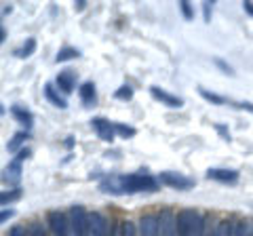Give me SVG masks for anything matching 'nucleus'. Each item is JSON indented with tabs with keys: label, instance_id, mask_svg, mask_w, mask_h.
I'll list each match as a JSON object with an SVG mask.
<instances>
[{
	"label": "nucleus",
	"instance_id": "obj_1",
	"mask_svg": "<svg viewBox=\"0 0 253 236\" xmlns=\"http://www.w3.org/2000/svg\"><path fill=\"white\" fill-rule=\"evenodd\" d=\"M123 194H137V192H156L158 179H154L148 173H131V175H118Z\"/></svg>",
	"mask_w": 253,
	"mask_h": 236
},
{
	"label": "nucleus",
	"instance_id": "obj_2",
	"mask_svg": "<svg viewBox=\"0 0 253 236\" xmlns=\"http://www.w3.org/2000/svg\"><path fill=\"white\" fill-rule=\"evenodd\" d=\"M177 234L179 236H203L205 217L196 209H181L177 213Z\"/></svg>",
	"mask_w": 253,
	"mask_h": 236
},
{
	"label": "nucleus",
	"instance_id": "obj_3",
	"mask_svg": "<svg viewBox=\"0 0 253 236\" xmlns=\"http://www.w3.org/2000/svg\"><path fill=\"white\" fill-rule=\"evenodd\" d=\"M70 226H72V236H86L89 232V213L83 204H72L68 211Z\"/></svg>",
	"mask_w": 253,
	"mask_h": 236
},
{
	"label": "nucleus",
	"instance_id": "obj_4",
	"mask_svg": "<svg viewBox=\"0 0 253 236\" xmlns=\"http://www.w3.org/2000/svg\"><path fill=\"white\" fill-rule=\"evenodd\" d=\"M46 224H49V230L53 236H72V226H70V217L63 211L53 209L46 215Z\"/></svg>",
	"mask_w": 253,
	"mask_h": 236
},
{
	"label": "nucleus",
	"instance_id": "obj_5",
	"mask_svg": "<svg viewBox=\"0 0 253 236\" xmlns=\"http://www.w3.org/2000/svg\"><path fill=\"white\" fill-rule=\"evenodd\" d=\"M158 182L165 184L167 188H173V190H192L194 188V179L181 175L177 171H163L158 175Z\"/></svg>",
	"mask_w": 253,
	"mask_h": 236
},
{
	"label": "nucleus",
	"instance_id": "obj_6",
	"mask_svg": "<svg viewBox=\"0 0 253 236\" xmlns=\"http://www.w3.org/2000/svg\"><path fill=\"white\" fill-rule=\"evenodd\" d=\"M158 234L161 236H179L177 234V215L171 209H163L158 215Z\"/></svg>",
	"mask_w": 253,
	"mask_h": 236
},
{
	"label": "nucleus",
	"instance_id": "obj_7",
	"mask_svg": "<svg viewBox=\"0 0 253 236\" xmlns=\"http://www.w3.org/2000/svg\"><path fill=\"white\" fill-rule=\"evenodd\" d=\"M108 232H110L108 217L99 213V211L89 213V232H86V236H108Z\"/></svg>",
	"mask_w": 253,
	"mask_h": 236
},
{
	"label": "nucleus",
	"instance_id": "obj_8",
	"mask_svg": "<svg viewBox=\"0 0 253 236\" xmlns=\"http://www.w3.org/2000/svg\"><path fill=\"white\" fill-rule=\"evenodd\" d=\"M91 127L95 129V133H97V137L101 141H110L112 144L114 137H116V129H114V124L108 120V118L104 116H95L93 120H91Z\"/></svg>",
	"mask_w": 253,
	"mask_h": 236
},
{
	"label": "nucleus",
	"instance_id": "obj_9",
	"mask_svg": "<svg viewBox=\"0 0 253 236\" xmlns=\"http://www.w3.org/2000/svg\"><path fill=\"white\" fill-rule=\"evenodd\" d=\"M150 95H152L156 101H161L163 106L173 108V110H179L181 106H184V99L177 97V95H171V93L161 89V86H150Z\"/></svg>",
	"mask_w": 253,
	"mask_h": 236
},
{
	"label": "nucleus",
	"instance_id": "obj_10",
	"mask_svg": "<svg viewBox=\"0 0 253 236\" xmlns=\"http://www.w3.org/2000/svg\"><path fill=\"white\" fill-rule=\"evenodd\" d=\"M207 179L232 186V184L239 182V171H234V169H209L207 171Z\"/></svg>",
	"mask_w": 253,
	"mask_h": 236
},
{
	"label": "nucleus",
	"instance_id": "obj_11",
	"mask_svg": "<svg viewBox=\"0 0 253 236\" xmlns=\"http://www.w3.org/2000/svg\"><path fill=\"white\" fill-rule=\"evenodd\" d=\"M137 230L139 236H161L158 234V215H141Z\"/></svg>",
	"mask_w": 253,
	"mask_h": 236
},
{
	"label": "nucleus",
	"instance_id": "obj_12",
	"mask_svg": "<svg viewBox=\"0 0 253 236\" xmlns=\"http://www.w3.org/2000/svg\"><path fill=\"white\" fill-rule=\"evenodd\" d=\"M2 177H4V182L13 186V188H17L19 186V179H21V162L19 160H11L9 164H6V169L2 173Z\"/></svg>",
	"mask_w": 253,
	"mask_h": 236
},
{
	"label": "nucleus",
	"instance_id": "obj_13",
	"mask_svg": "<svg viewBox=\"0 0 253 236\" xmlns=\"http://www.w3.org/2000/svg\"><path fill=\"white\" fill-rule=\"evenodd\" d=\"M55 82H57V89H61L68 95V93H72L74 86H76V74L72 72V70H63V72L57 74Z\"/></svg>",
	"mask_w": 253,
	"mask_h": 236
},
{
	"label": "nucleus",
	"instance_id": "obj_14",
	"mask_svg": "<svg viewBox=\"0 0 253 236\" xmlns=\"http://www.w3.org/2000/svg\"><path fill=\"white\" fill-rule=\"evenodd\" d=\"M78 97H81V101L86 108L95 106V101H97V91H95V84L91 80L83 82L81 86H78Z\"/></svg>",
	"mask_w": 253,
	"mask_h": 236
},
{
	"label": "nucleus",
	"instance_id": "obj_15",
	"mask_svg": "<svg viewBox=\"0 0 253 236\" xmlns=\"http://www.w3.org/2000/svg\"><path fill=\"white\" fill-rule=\"evenodd\" d=\"M11 114H13V118H15V120H17L19 124H23V127H26V131L32 127V122H34V116H32V112H30L26 106L15 104V106L11 108Z\"/></svg>",
	"mask_w": 253,
	"mask_h": 236
},
{
	"label": "nucleus",
	"instance_id": "obj_16",
	"mask_svg": "<svg viewBox=\"0 0 253 236\" xmlns=\"http://www.w3.org/2000/svg\"><path fill=\"white\" fill-rule=\"evenodd\" d=\"M44 97L49 99V104H53L55 108H59V110H66V108H68V101L59 95V91L55 89L51 82H46V84H44Z\"/></svg>",
	"mask_w": 253,
	"mask_h": 236
},
{
	"label": "nucleus",
	"instance_id": "obj_17",
	"mask_svg": "<svg viewBox=\"0 0 253 236\" xmlns=\"http://www.w3.org/2000/svg\"><path fill=\"white\" fill-rule=\"evenodd\" d=\"M28 131H17L15 135L9 139V144H6V150L9 152H19L23 150V146H26V141H28Z\"/></svg>",
	"mask_w": 253,
	"mask_h": 236
},
{
	"label": "nucleus",
	"instance_id": "obj_18",
	"mask_svg": "<svg viewBox=\"0 0 253 236\" xmlns=\"http://www.w3.org/2000/svg\"><path fill=\"white\" fill-rule=\"evenodd\" d=\"M78 57H81V51L78 49H74V46H63V49H59V53L55 55V61H57V64H63V61H72Z\"/></svg>",
	"mask_w": 253,
	"mask_h": 236
},
{
	"label": "nucleus",
	"instance_id": "obj_19",
	"mask_svg": "<svg viewBox=\"0 0 253 236\" xmlns=\"http://www.w3.org/2000/svg\"><path fill=\"white\" fill-rule=\"evenodd\" d=\"M34 53H36V38H28V40L15 51V55H17L19 59H28L30 55H34Z\"/></svg>",
	"mask_w": 253,
	"mask_h": 236
},
{
	"label": "nucleus",
	"instance_id": "obj_20",
	"mask_svg": "<svg viewBox=\"0 0 253 236\" xmlns=\"http://www.w3.org/2000/svg\"><path fill=\"white\" fill-rule=\"evenodd\" d=\"M232 230H234L232 222H228V219H219V222L215 224V228H213L211 236H232Z\"/></svg>",
	"mask_w": 253,
	"mask_h": 236
},
{
	"label": "nucleus",
	"instance_id": "obj_21",
	"mask_svg": "<svg viewBox=\"0 0 253 236\" xmlns=\"http://www.w3.org/2000/svg\"><path fill=\"white\" fill-rule=\"evenodd\" d=\"M21 188H11V190H4L2 194H0V204H11V202H15V200H19L21 198Z\"/></svg>",
	"mask_w": 253,
	"mask_h": 236
},
{
	"label": "nucleus",
	"instance_id": "obj_22",
	"mask_svg": "<svg viewBox=\"0 0 253 236\" xmlns=\"http://www.w3.org/2000/svg\"><path fill=\"white\" fill-rule=\"evenodd\" d=\"M199 93H201V97L203 99H207L209 104H215V106H226V104H230L226 97H221V95H217V93H213V91H207V89H199Z\"/></svg>",
	"mask_w": 253,
	"mask_h": 236
},
{
	"label": "nucleus",
	"instance_id": "obj_23",
	"mask_svg": "<svg viewBox=\"0 0 253 236\" xmlns=\"http://www.w3.org/2000/svg\"><path fill=\"white\" fill-rule=\"evenodd\" d=\"M114 97L116 99H123V101H131L133 99V86H129V84L118 86V89L114 91Z\"/></svg>",
	"mask_w": 253,
	"mask_h": 236
},
{
	"label": "nucleus",
	"instance_id": "obj_24",
	"mask_svg": "<svg viewBox=\"0 0 253 236\" xmlns=\"http://www.w3.org/2000/svg\"><path fill=\"white\" fill-rule=\"evenodd\" d=\"M114 129H116V133H118V135H123L125 139H129V137H133V135H135V127H129V124H123V122H116L114 124Z\"/></svg>",
	"mask_w": 253,
	"mask_h": 236
},
{
	"label": "nucleus",
	"instance_id": "obj_25",
	"mask_svg": "<svg viewBox=\"0 0 253 236\" xmlns=\"http://www.w3.org/2000/svg\"><path fill=\"white\" fill-rule=\"evenodd\" d=\"M179 11H181V15H184L186 21L194 19V9H192V4H190L188 0H181V2H179Z\"/></svg>",
	"mask_w": 253,
	"mask_h": 236
},
{
	"label": "nucleus",
	"instance_id": "obj_26",
	"mask_svg": "<svg viewBox=\"0 0 253 236\" xmlns=\"http://www.w3.org/2000/svg\"><path fill=\"white\" fill-rule=\"evenodd\" d=\"M28 232H30V236H49L46 234V228L41 222H32L28 226Z\"/></svg>",
	"mask_w": 253,
	"mask_h": 236
},
{
	"label": "nucleus",
	"instance_id": "obj_27",
	"mask_svg": "<svg viewBox=\"0 0 253 236\" xmlns=\"http://www.w3.org/2000/svg\"><path fill=\"white\" fill-rule=\"evenodd\" d=\"M249 228H251V224H247V222H236L232 236H249Z\"/></svg>",
	"mask_w": 253,
	"mask_h": 236
},
{
	"label": "nucleus",
	"instance_id": "obj_28",
	"mask_svg": "<svg viewBox=\"0 0 253 236\" xmlns=\"http://www.w3.org/2000/svg\"><path fill=\"white\" fill-rule=\"evenodd\" d=\"M123 236H139V230L135 228V224L131 219H125L123 222Z\"/></svg>",
	"mask_w": 253,
	"mask_h": 236
},
{
	"label": "nucleus",
	"instance_id": "obj_29",
	"mask_svg": "<svg viewBox=\"0 0 253 236\" xmlns=\"http://www.w3.org/2000/svg\"><path fill=\"white\" fill-rule=\"evenodd\" d=\"M213 61H215V66H217V68H219L224 74H228V76H234V70H232L230 66H228L224 59H213Z\"/></svg>",
	"mask_w": 253,
	"mask_h": 236
},
{
	"label": "nucleus",
	"instance_id": "obj_30",
	"mask_svg": "<svg viewBox=\"0 0 253 236\" xmlns=\"http://www.w3.org/2000/svg\"><path fill=\"white\" fill-rule=\"evenodd\" d=\"M9 236H30V232H28V228H23V226H13L9 230Z\"/></svg>",
	"mask_w": 253,
	"mask_h": 236
},
{
	"label": "nucleus",
	"instance_id": "obj_31",
	"mask_svg": "<svg viewBox=\"0 0 253 236\" xmlns=\"http://www.w3.org/2000/svg\"><path fill=\"white\" fill-rule=\"evenodd\" d=\"M30 148H23V150H19L17 152V156H15V160H19V162H23V160H28L30 158Z\"/></svg>",
	"mask_w": 253,
	"mask_h": 236
},
{
	"label": "nucleus",
	"instance_id": "obj_32",
	"mask_svg": "<svg viewBox=\"0 0 253 236\" xmlns=\"http://www.w3.org/2000/svg\"><path fill=\"white\" fill-rule=\"evenodd\" d=\"M15 215L13 209H2V213H0V224H6V219H11Z\"/></svg>",
	"mask_w": 253,
	"mask_h": 236
},
{
	"label": "nucleus",
	"instance_id": "obj_33",
	"mask_svg": "<svg viewBox=\"0 0 253 236\" xmlns=\"http://www.w3.org/2000/svg\"><path fill=\"white\" fill-rule=\"evenodd\" d=\"M232 106L241 108V110H247V112L253 114V104H251V101H236V104H232Z\"/></svg>",
	"mask_w": 253,
	"mask_h": 236
},
{
	"label": "nucleus",
	"instance_id": "obj_34",
	"mask_svg": "<svg viewBox=\"0 0 253 236\" xmlns=\"http://www.w3.org/2000/svg\"><path fill=\"white\" fill-rule=\"evenodd\" d=\"M217 131H219V135H221V139H226V141H230V131H228L226 127H224V124H217V127H215Z\"/></svg>",
	"mask_w": 253,
	"mask_h": 236
},
{
	"label": "nucleus",
	"instance_id": "obj_35",
	"mask_svg": "<svg viewBox=\"0 0 253 236\" xmlns=\"http://www.w3.org/2000/svg\"><path fill=\"white\" fill-rule=\"evenodd\" d=\"M211 11H213V6H211V2H205V4H203V13H205V21H211Z\"/></svg>",
	"mask_w": 253,
	"mask_h": 236
},
{
	"label": "nucleus",
	"instance_id": "obj_36",
	"mask_svg": "<svg viewBox=\"0 0 253 236\" xmlns=\"http://www.w3.org/2000/svg\"><path fill=\"white\" fill-rule=\"evenodd\" d=\"M243 9H245V13H249L251 17H253V2H251V0H245V2H243Z\"/></svg>",
	"mask_w": 253,
	"mask_h": 236
},
{
	"label": "nucleus",
	"instance_id": "obj_37",
	"mask_svg": "<svg viewBox=\"0 0 253 236\" xmlns=\"http://www.w3.org/2000/svg\"><path fill=\"white\" fill-rule=\"evenodd\" d=\"M112 236H123V222H116V224H114Z\"/></svg>",
	"mask_w": 253,
	"mask_h": 236
},
{
	"label": "nucleus",
	"instance_id": "obj_38",
	"mask_svg": "<svg viewBox=\"0 0 253 236\" xmlns=\"http://www.w3.org/2000/svg\"><path fill=\"white\" fill-rule=\"evenodd\" d=\"M84 6H86V4H84V0H78V4H76V11H83Z\"/></svg>",
	"mask_w": 253,
	"mask_h": 236
},
{
	"label": "nucleus",
	"instance_id": "obj_39",
	"mask_svg": "<svg viewBox=\"0 0 253 236\" xmlns=\"http://www.w3.org/2000/svg\"><path fill=\"white\" fill-rule=\"evenodd\" d=\"M0 40H2V42L6 40V30L4 28H0Z\"/></svg>",
	"mask_w": 253,
	"mask_h": 236
},
{
	"label": "nucleus",
	"instance_id": "obj_40",
	"mask_svg": "<svg viewBox=\"0 0 253 236\" xmlns=\"http://www.w3.org/2000/svg\"><path fill=\"white\" fill-rule=\"evenodd\" d=\"M249 236H253V226H251V228H249Z\"/></svg>",
	"mask_w": 253,
	"mask_h": 236
}]
</instances>
